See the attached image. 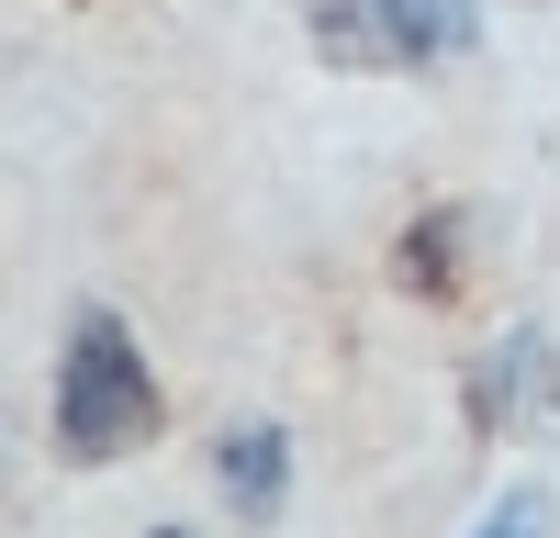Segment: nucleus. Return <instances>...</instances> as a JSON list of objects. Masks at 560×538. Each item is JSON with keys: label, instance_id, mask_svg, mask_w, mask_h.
I'll use <instances>...</instances> for the list:
<instances>
[{"label": "nucleus", "instance_id": "5", "mask_svg": "<svg viewBox=\"0 0 560 538\" xmlns=\"http://www.w3.org/2000/svg\"><path fill=\"white\" fill-rule=\"evenodd\" d=\"M538 516H549V505H538V493H504V516H482L471 538H538Z\"/></svg>", "mask_w": 560, "mask_h": 538}, {"label": "nucleus", "instance_id": "2", "mask_svg": "<svg viewBox=\"0 0 560 538\" xmlns=\"http://www.w3.org/2000/svg\"><path fill=\"white\" fill-rule=\"evenodd\" d=\"M303 23H314L325 68H370V79L382 68H427V57H448V45L471 34L448 0H314Z\"/></svg>", "mask_w": 560, "mask_h": 538}, {"label": "nucleus", "instance_id": "4", "mask_svg": "<svg viewBox=\"0 0 560 538\" xmlns=\"http://www.w3.org/2000/svg\"><path fill=\"white\" fill-rule=\"evenodd\" d=\"M213 460H224V505H236V516H269V505H280V471H292L280 426H247V437H224Z\"/></svg>", "mask_w": 560, "mask_h": 538}, {"label": "nucleus", "instance_id": "1", "mask_svg": "<svg viewBox=\"0 0 560 538\" xmlns=\"http://www.w3.org/2000/svg\"><path fill=\"white\" fill-rule=\"evenodd\" d=\"M147 426H158V382H147V359H135V337L113 314H79L68 371H57V448L68 460H124Z\"/></svg>", "mask_w": 560, "mask_h": 538}, {"label": "nucleus", "instance_id": "3", "mask_svg": "<svg viewBox=\"0 0 560 538\" xmlns=\"http://www.w3.org/2000/svg\"><path fill=\"white\" fill-rule=\"evenodd\" d=\"M471 426H504V437L560 426V348H549L538 326H516L504 348H482V371H471Z\"/></svg>", "mask_w": 560, "mask_h": 538}]
</instances>
